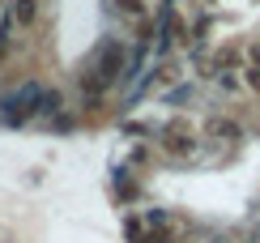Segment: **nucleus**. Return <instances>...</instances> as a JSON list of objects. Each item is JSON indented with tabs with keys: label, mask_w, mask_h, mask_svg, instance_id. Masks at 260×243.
<instances>
[{
	"label": "nucleus",
	"mask_w": 260,
	"mask_h": 243,
	"mask_svg": "<svg viewBox=\"0 0 260 243\" xmlns=\"http://www.w3.org/2000/svg\"><path fill=\"white\" fill-rule=\"evenodd\" d=\"M205 137H213L218 145H235V141H243V128L231 115H213V119H205Z\"/></svg>",
	"instance_id": "39448f33"
},
{
	"label": "nucleus",
	"mask_w": 260,
	"mask_h": 243,
	"mask_svg": "<svg viewBox=\"0 0 260 243\" xmlns=\"http://www.w3.org/2000/svg\"><path fill=\"white\" fill-rule=\"evenodd\" d=\"M9 47H13V43H9V26H0V64L9 60Z\"/></svg>",
	"instance_id": "1a4fd4ad"
},
{
	"label": "nucleus",
	"mask_w": 260,
	"mask_h": 243,
	"mask_svg": "<svg viewBox=\"0 0 260 243\" xmlns=\"http://www.w3.org/2000/svg\"><path fill=\"white\" fill-rule=\"evenodd\" d=\"M218 81L226 85V90H239V85H243V81H239V77H235V73H218Z\"/></svg>",
	"instance_id": "9d476101"
},
{
	"label": "nucleus",
	"mask_w": 260,
	"mask_h": 243,
	"mask_svg": "<svg viewBox=\"0 0 260 243\" xmlns=\"http://www.w3.org/2000/svg\"><path fill=\"white\" fill-rule=\"evenodd\" d=\"M247 64H256V69H260V43H252V47H247Z\"/></svg>",
	"instance_id": "9b49d317"
},
{
	"label": "nucleus",
	"mask_w": 260,
	"mask_h": 243,
	"mask_svg": "<svg viewBox=\"0 0 260 243\" xmlns=\"http://www.w3.org/2000/svg\"><path fill=\"white\" fill-rule=\"evenodd\" d=\"M243 81H247V85H252V90L260 94V69H256V64H247V69H243Z\"/></svg>",
	"instance_id": "6e6552de"
},
{
	"label": "nucleus",
	"mask_w": 260,
	"mask_h": 243,
	"mask_svg": "<svg viewBox=\"0 0 260 243\" xmlns=\"http://www.w3.org/2000/svg\"><path fill=\"white\" fill-rule=\"evenodd\" d=\"M124 64H128V47L120 39H103L99 47H94V56L85 60V73H81L85 98H103L107 90H111V81H120Z\"/></svg>",
	"instance_id": "f257e3e1"
},
{
	"label": "nucleus",
	"mask_w": 260,
	"mask_h": 243,
	"mask_svg": "<svg viewBox=\"0 0 260 243\" xmlns=\"http://www.w3.org/2000/svg\"><path fill=\"white\" fill-rule=\"evenodd\" d=\"M158 145L171 154V158H188L192 145H197V132H192L188 119H171V124H162L158 132Z\"/></svg>",
	"instance_id": "f03ea898"
},
{
	"label": "nucleus",
	"mask_w": 260,
	"mask_h": 243,
	"mask_svg": "<svg viewBox=\"0 0 260 243\" xmlns=\"http://www.w3.org/2000/svg\"><path fill=\"white\" fill-rule=\"evenodd\" d=\"M137 243H175V230H149V235H141Z\"/></svg>",
	"instance_id": "0eeeda50"
},
{
	"label": "nucleus",
	"mask_w": 260,
	"mask_h": 243,
	"mask_svg": "<svg viewBox=\"0 0 260 243\" xmlns=\"http://www.w3.org/2000/svg\"><path fill=\"white\" fill-rule=\"evenodd\" d=\"M0 9H5V0H0Z\"/></svg>",
	"instance_id": "f8f14e48"
},
{
	"label": "nucleus",
	"mask_w": 260,
	"mask_h": 243,
	"mask_svg": "<svg viewBox=\"0 0 260 243\" xmlns=\"http://www.w3.org/2000/svg\"><path fill=\"white\" fill-rule=\"evenodd\" d=\"M9 17H13L17 26H35L39 21V0H13V5H9Z\"/></svg>",
	"instance_id": "423d86ee"
},
{
	"label": "nucleus",
	"mask_w": 260,
	"mask_h": 243,
	"mask_svg": "<svg viewBox=\"0 0 260 243\" xmlns=\"http://www.w3.org/2000/svg\"><path fill=\"white\" fill-rule=\"evenodd\" d=\"M107 5H111V13L120 21H128L141 39L149 35V9H145V0H107Z\"/></svg>",
	"instance_id": "20e7f679"
},
{
	"label": "nucleus",
	"mask_w": 260,
	"mask_h": 243,
	"mask_svg": "<svg viewBox=\"0 0 260 243\" xmlns=\"http://www.w3.org/2000/svg\"><path fill=\"white\" fill-rule=\"evenodd\" d=\"M43 85H26V90H17L13 98H5V107H9V119L13 124H21V119H35V115H43Z\"/></svg>",
	"instance_id": "7ed1b4c3"
}]
</instances>
